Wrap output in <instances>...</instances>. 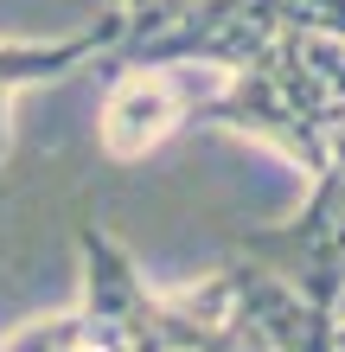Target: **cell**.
I'll return each mask as SVG.
<instances>
[{
	"instance_id": "obj_1",
	"label": "cell",
	"mask_w": 345,
	"mask_h": 352,
	"mask_svg": "<svg viewBox=\"0 0 345 352\" xmlns=\"http://www.w3.org/2000/svg\"><path fill=\"white\" fill-rule=\"evenodd\" d=\"M224 65H121L96 116V141L109 160H147L179 129L198 122V102L217 90Z\"/></svg>"
},
{
	"instance_id": "obj_2",
	"label": "cell",
	"mask_w": 345,
	"mask_h": 352,
	"mask_svg": "<svg viewBox=\"0 0 345 352\" xmlns=\"http://www.w3.org/2000/svg\"><path fill=\"white\" fill-rule=\"evenodd\" d=\"M307 186H313L307 205H300L288 224H269V231L243 237V256L275 269V276L294 282L307 301L339 314V301H345V167L326 160Z\"/></svg>"
},
{
	"instance_id": "obj_3",
	"label": "cell",
	"mask_w": 345,
	"mask_h": 352,
	"mask_svg": "<svg viewBox=\"0 0 345 352\" xmlns=\"http://www.w3.org/2000/svg\"><path fill=\"white\" fill-rule=\"evenodd\" d=\"M198 122L230 129V135H243V141H256V148L281 154L288 167H300L307 179L333 160V135L275 84V71L262 65V58H250V65H237V71L217 77V90L198 102Z\"/></svg>"
},
{
	"instance_id": "obj_4",
	"label": "cell",
	"mask_w": 345,
	"mask_h": 352,
	"mask_svg": "<svg viewBox=\"0 0 345 352\" xmlns=\"http://www.w3.org/2000/svg\"><path fill=\"white\" fill-rule=\"evenodd\" d=\"M77 256H84V314L103 320L128 352H167V301L160 288L141 282L134 256L103 231V224H77Z\"/></svg>"
},
{
	"instance_id": "obj_5",
	"label": "cell",
	"mask_w": 345,
	"mask_h": 352,
	"mask_svg": "<svg viewBox=\"0 0 345 352\" xmlns=\"http://www.w3.org/2000/svg\"><path fill=\"white\" fill-rule=\"evenodd\" d=\"M0 352H128L103 320H90L84 307H58V314H38L26 327H13Z\"/></svg>"
},
{
	"instance_id": "obj_6",
	"label": "cell",
	"mask_w": 345,
	"mask_h": 352,
	"mask_svg": "<svg viewBox=\"0 0 345 352\" xmlns=\"http://www.w3.org/2000/svg\"><path fill=\"white\" fill-rule=\"evenodd\" d=\"M7 141H13V90H0V160H7Z\"/></svg>"
},
{
	"instance_id": "obj_7",
	"label": "cell",
	"mask_w": 345,
	"mask_h": 352,
	"mask_svg": "<svg viewBox=\"0 0 345 352\" xmlns=\"http://www.w3.org/2000/svg\"><path fill=\"white\" fill-rule=\"evenodd\" d=\"M147 7H160V0H115V13L128 19V13H147Z\"/></svg>"
},
{
	"instance_id": "obj_8",
	"label": "cell",
	"mask_w": 345,
	"mask_h": 352,
	"mask_svg": "<svg viewBox=\"0 0 345 352\" xmlns=\"http://www.w3.org/2000/svg\"><path fill=\"white\" fill-rule=\"evenodd\" d=\"M333 352H345V314H333Z\"/></svg>"
}]
</instances>
